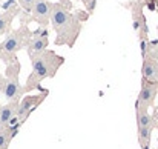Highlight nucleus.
Returning a JSON list of instances; mask_svg holds the SVG:
<instances>
[{
	"label": "nucleus",
	"instance_id": "22",
	"mask_svg": "<svg viewBox=\"0 0 158 149\" xmlns=\"http://www.w3.org/2000/svg\"><path fill=\"white\" fill-rule=\"evenodd\" d=\"M0 108H2V97H0Z\"/></svg>",
	"mask_w": 158,
	"mask_h": 149
},
{
	"label": "nucleus",
	"instance_id": "11",
	"mask_svg": "<svg viewBox=\"0 0 158 149\" xmlns=\"http://www.w3.org/2000/svg\"><path fill=\"white\" fill-rule=\"evenodd\" d=\"M135 112H137V126L138 128H155L154 117L148 112V109L135 108Z\"/></svg>",
	"mask_w": 158,
	"mask_h": 149
},
{
	"label": "nucleus",
	"instance_id": "21",
	"mask_svg": "<svg viewBox=\"0 0 158 149\" xmlns=\"http://www.w3.org/2000/svg\"><path fill=\"white\" fill-rule=\"evenodd\" d=\"M141 149H151V146L148 145V146H141Z\"/></svg>",
	"mask_w": 158,
	"mask_h": 149
},
{
	"label": "nucleus",
	"instance_id": "13",
	"mask_svg": "<svg viewBox=\"0 0 158 149\" xmlns=\"http://www.w3.org/2000/svg\"><path fill=\"white\" fill-rule=\"evenodd\" d=\"M154 128H138V142L140 146H151V137H152Z\"/></svg>",
	"mask_w": 158,
	"mask_h": 149
},
{
	"label": "nucleus",
	"instance_id": "14",
	"mask_svg": "<svg viewBox=\"0 0 158 149\" xmlns=\"http://www.w3.org/2000/svg\"><path fill=\"white\" fill-rule=\"evenodd\" d=\"M15 134H17V132H14V131H11V129H8V128L0 129V149H8L11 140H12V137H14Z\"/></svg>",
	"mask_w": 158,
	"mask_h": 149
},
{
	"label": "nucleus",
	"instance_id": "23",
	"mask_svg": "<svg viewBox=\"0 0 158 149\" xmlns=\"http://www.w3.org/2000/svg\"><path fill=\"white\" fill-rule=\"evenodd\" d=\"M157 12H158V2H157Z\"/></svg>",
	"mask_w": 158,
	"mask_h": 149
},
{
	"label": "nucleus",
	"instance_id": "17",
	"mask_svg": "<svg viewBox=\"0 0 158 149\" xmlns=\"http://www.w3.org/2000/svg\"><path fill=\"white\" fill-rule=\"evenodd\" d=\"M81 2L86 5V8H89V12H92V11H94L95 3H97V0H81Z\"/></svg>",
	"mask_w": 158,
	"mask_h": 149
},
{
	"label": "nucleus",
	"instance_id": "8",
	"mask_svg": "<svg viewBox=\"0 0 158 149\" xmlns=\"http://www.w3.org/2000/svg\"><path fill=\"white\" fill-rule=\"evenodd\" d=\"M157 94H158L157 85L143 80V86H141V91H140V94H138V99H137V103H135V108L149 109V106L154 104Z\"/></svg>",
	"mask_w": 158,
	"mask_h": 149
},
{
	"label": "nucleus",
	"instance_id": "15",
	"mask_svg": "<svg viewBox=\"0 0 158 149\" xmlns=\"http://www.w3.org/2000/svg\"><path fill=\"white\" fill-rule=\"evenodd\" d=\"M17 2H19V6L23 11H26V12H31L32 8H34V5L37 3V0H17Z\"/></svg>",
	"mask_w": 158,
	"mask_h": 149
},
{
	"label": "nucleus",
	"instance_id": "24",
	"mask_svg": "<svg viewBox=\"0 0 158 149\" xmlns=\"http://www.w3.org/2000/svg\"><path fill=\"white\" fill-rule=\"evenodd\" d=\"M0 14H2V12H0Z\"/></svg>",
	"mask_w": 158,
	"mask_h": 149
},
{
	"label": "nucleus",
	"instance_id": "4",
	"mask_svg": "<svg viewBox=\"0 0 158 149\" xmlns=\"http://www.w3.org/2000/svg\"><path fill=\"white\" fill-rule=\"evenodd\" d=\"M19 72H20V65L19 60L14 58L12 62L8 63V69H6V75L3 79V85H2V92L6 101H20V96L25 92L20 82H19Z\"/></svg>",
	"mask_w": 158,
	"mask_h": 149
},
{
	"label": "nucleus",
	"instance_id": "5",
	"mask_svg": "<svg viewBox=\"0 0 158 149\" xmlns=\"http://www.w3.org/2000/svg\"><path fill=\"white\" fill-rule=\"evenodd\" d=\"M48 96V91H45L43 94H40V96H26V97H23V99L20 100V103H19V109H17V118H19V121L23 125V121L31 115V112L45 100V97Z\"/></svg>",
	"mask_w": 158,
	"mask_h": 149
},
{
	"label": "nucleus",
	"instance_id": "6",
	"mask_svg": "<svg viewBox=\"0 0 158 149\" xmlns=\"http://www.w3.org/2000/svg\"><path fill=\"white\" fill-rule=\"evenodd\" d=\"M48 43H49V37H48V31L46 29H37L35 32H32L29 45L26 48L29 58L48 49Z\"/></svg>",
	"mask_w": 158,
	"mask_h": 149
},
{
	"label": "nucleus",
	"instance_id": "2",
	"mask_svg": "<svg viewBox=\"0 0 158 149\" xmlns=\"http://www.w3.org/2000/svg\"><path fill=\"white\" fill-rule=\"evenodd\" d=\"M31 63H32V71L28 77V82H26V86L23 88V91L37 89L42 80L54 77L57 74L58 68L64 63V58L60 57L58 54H55L54 51L46 49L31 57Z\"/></svg>",
	"mask_w": 158,
	"mask_h": 149
},
{
	"label": "nucleus",
	"instance_id": "16",
	"mask_svg": "<svg viewBox=\"0 0 158 149\" xmlns=\"http://www.w3.org/2000/svg\"><path fill=\"white\" fill-rule=\"evenodd\" d=\"M140 49H141L143 58L146 60V58H148V54H149V42H148L146 39H141V42H140Z\"/></svg>",
	"mask_w": 158,
	"mask_h": 149
},
{
	"label": "nucleus",
	"instance_id": "7",
	"mask_svg": "<svg viewBox=\"0 0 158 149\" xmlns=\"http://www.w3.org/2000/svg\"><path fill=\"white\" fill-rule=\"evenodd\" d=\"M51 11H52V3L48 0H37L34 5L31 15L32 20L37 22L40 26H48L51 23Z\"/></svg>",
	"mask_w": 158,
	"mask_h": 149
},
{
	"label": "nucleus",
	"instance_id": "20",
	"mask_svg": "<svg viewBox=\"0 0 158 149\" xmlns=\"http://www.w3.org/2000/svg\"><path fill=\"white\" fill-rule=\"evenodd\" d=\"M2 85H3V79H2V74H0V91H2Z\"/></svg>",
	"mask_w": 158,
	"mask_h": 149
},
{
	"label": "nucleus",
	"instance_id": "9",
	"mask_svg": "<svg viewBox=\"0 0 158 149\" xmlns=\"http://www.w3.org/2000/svg\"><path fill=\"white\" fill-rule=\"evenodd\" d=\"M141 74H143V80L149 82V83H158V63L152 58H146L143 62V68H141Z\"/></svg>",
	"mask_w": 158,
	"mask_h": 149
},
{
	"label": "nucleus",
	"instance_id": "19",
	"mask_svg": "<svg viewBox=\"0 0 158 149\" xmlns=\"http://www.w3.org/2000/svg\"><path fill=\"white\" fill-rule=\"evenodd\" d=\"M154 121H155V126H158V108L155 111V114H154Z\"/></svg>",
	"mask_w": 158,
	"mask_h": 149
},
{
	"label": "nucleus",
	"instance_id": "1",
	"mask_svg": "<svg viewBox=\"0 0 158 149\" xmlns=\"http://www.w3.org/2000/svg\"><path fill=\"white\" fill-rule=\"evenodd\" d=\"M71 6V0H58L57 3H52L51 11V25L57 34L55 45H68L69 48L74 46L83 22L80 17L69 12Z\"/></svg>",
	"mask_w": 158,
	"mask_h": 149
},
{
	"label": "nucleus",
	"instance_id": "12",
	"mask_svg": "<svg viewBox=\"0 0 158 149\" xmlns=\"http://www.w3.org/2000/svg\"><path fill=\"white\" fill-rule=\"evenodd\" d=\"M15 14H17V9H11V8H8L5 12L0 14V32L2 34H5L8 31V28L11 25V20H12V17Z\"/></svg>",
	"mask_w": 158,
	"mask_h": 149
},
{
	"label": "nucleus",
	"instance_id": "3",
	"mask_svg": "<svg viewBox=\"0 0 158 149\" xmlns=\"http://www.w3.org/2000/svg\"><path fill=\"white\" fill-rule=\"evenodd\" d=\"M32 34L28 29V23L25 25L22 22V26L17 31H11L9 34H6V37L3 39L2 45H0V58L8 65L9 62H12L15 58V54L23 48H28L29 40H31Z\"/></svg>",
	"mask_w": 158,
	"mask_h": 149
},
{
	"label": "nucleus",
	"instance_id": "18",
	"mask_svg": "<svg viewBox=\"0 0 158 149\" xmlns=\"http://www.w3.org/2000/svg\"><path fill=\"white\" fill-rule=\"evenodd\" d=\"M152 60H155L158 63V45H155L154 49H152Z\"/></svg>",
	"mask_w": 158,
	"mask_h": 149
},
{
	"label": "nucleus",
	"instance_id": "10",
	"mask_svg": "<svg viewBox=\"0 0 158 149\" xmlns=\"http://www.w3.org/2000/svg\"><path fill=\"white\" fill-rule=\"evenodd\" d=\"M19 103L20 101H9L0 108V129L6 128V125L17 115Z\"/></svg>",
	"mask_w": 158,
	"mask_h": 149
}]
</instances>
